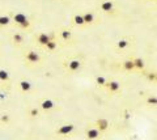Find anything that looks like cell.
<instances>
[{
    "mask_svg": "<svg viewBox=\"0 0 157 140\" xmlns=\"http://www.w3.org/2000/svg\"><path fill=\"white\" fill-rule=\"evenodd\" d=\"M13 18H14V21H16L18 25L22 26V28H28V26H29V21H28V18H26V16H24V14L16 13Z\"/></svg>",
    "mask_w": 157,
    "mask_h": 140,
    "instance_id": "obj_1",
    "label": "cell"
},
{
    "mask_svg": "<svg viewBox=\"0 0 157 140\" xmlns=\"http://www.w3.org/2000/svg\"><path fill=\"white\" fill-rule=\"evenodd\" d=\"M72 131H73V126H72V124H67V126L60 127V128L58 130V134L59 135H67Z\"/></svg>",
    "mask_w": 157,
    "mask_h": 140,
    "instance_id": "obj_2",
    "label": "cell"
},
{
    "mask_svg": "<svg viewBox=\"0 0 157 140\" xmlns=\"http://www.w3.org/2000/svg\"><path fill=\"white\" fill-rule=\"evenodd\" d=\"M26 59H28L29 62H31V63H37L38 60H39V56L37 55V52L30 51L28 55H26Z\"/></svg>",
    "mask_w": 157,
    "mask_h": 140,
    "instance_id": "obj_3",
    "label": "cell"
},
{
    "mask_svg": "<svg viewBox=\"0 0 157 140\" xmlns=\"http://www.w3.org/2000/svg\"><path fill=\"white\" fill-rule=\"evenodd\" d=\"M86 135H88L89 139H97V137L100 136V131L96 130V128H90V130H88Z\"/></svg>",
    "mask_w": 157,
    "mask_h": 140,
    "instance_id": "obj_4",
    "label": "cell"
},
{
    "mask_svg": "<svg viewBox=\"0 0 157 140\" xmlns=\"http://www.w3.org/2000/svg\"><path fill=\"white\" fill-rule=\"evenodd\" d=\"M50 41L49 35L45 34V33H42V34H39V37H38V42L41 43V45H46V43Z\"/></svg>",
    "mask_w": 157,
    "mask_h": 140,
    "instance_id": "obj_5",
    "label": "cell"
},
{
    "mask_svg": "<svg viewBox=\"0 0 157 140\" xmlns=\"http://www.w3.org/2000/svg\"><path fill=\"white\" fill-rule=\"evenodd\" d=\"M101 9L105 11V12L111 11V9H113V3H111V1H105V3L101 4Z\"/></svg>",
    "mask_w": 157,
    "mask_h": 140,
    "instance_id": "obj_6",
    "label": "cell"
},
{
    "mask_svg": "<svg viewBox=\"0 0 157 140\" xmlns=\"http://www.w3.org/2000/svg\"><path fill=\"white\" fill-rule=\"evenodd\" d=\"M79 67H80V62L79 60H72L69 63V69L71 71H76V69H79Z\"/></svg>",
    "mask_w": 157,
    "mask_h": 140,
    "instance_id": "obj_7",
    "label": "cell"
},
{
    "mask_svg": "<svg viewBox=\"0 0 157 140\" xmlns=\"http://www.w3.org/2000/svg\"><path fill=\"white\" fill-rule=\"evenodd\" d=\"M97 124H98V127H100L101 131H103V130L107 128V120L106 119H100L97 122Z\"/></svg>",
    "mask_w": 157,
    "mask_h": 140,
    "instance_id": "obj_8",
    "label": "cell"
},
{
    "mask_svg": "<svg viewBox=\"0 0 157 140\" xmlns=\"http://www.w3.org/2000/svg\"><path fill=\"white\" fill-rule=\"evenodd\" d=\"M83 18H84V22H93V20H94V17H93V14L92 13H86V14H84L83 16Z\"/></svg>",
    "mask_w": 157,
    "mask_h": 140,
    "instance_id": "obj_9",
    "label": "cell"
},
{
    "mask_svg": "<svg viewBox=\"0 0 157 140\" xmlns=\"http://www.w3.org/2000/svg\"><path fill=\"white\" fill-rule=\"evenodd\" d=\"M109 89H110L111 92L118 90V89H119V84H118L117 81H111V83L109 84Z\"/></svg>",
    "mask_w": 157,
    "mask_h": 140,
    "instance_id": "obj_10",
    "label": "cell"
},
{
    "mask_svg": "<svg viewBox=\"0 0 157 140\" xmlns=\"http://www.w3.org/2000/svg\"><path fill=\"white\" fill-rule=\"evenodd\" d=\"M42 107L45 109H51V107H54V102H52V101H43V103H42Z\"/></svg>",
    "mask_w": 157,
    "mask_h": 140,
    "instance_id": "obj_11",
    "label": "cell"
},
{
    "mask_svg": "<svg viewBox=\"0 0 157 140\" xmlns=\"http://www.w3.org/2000/svg\"><path fill=\"white\" fill-rule=\"evenodd\" d=\"M21 88H22L24 92H29L30 90V84L28 81H21Z\"/></svg>",
    "mask_w": 157,
    "mask_h": 140,
    "instance_id": "obj_12",
    "label": "cell"
},
{
    "mask_svg": "<svg viewBox=\"0 0 157 140\" xmlns=\"http://www.w3.org/2000/svg\"><path fill=\"white\" fill-rule=\"evenodd\" d=\"M9 79L8 73H7L5 71H0V80H3V81H7Z\"/></svg>",
    "mask_w": 157,
    "mask_h": 140,
    "instance_id": "obj_13",
    "label": "cell"
},
{
    "mask_svg": "<svg viewBox=\"0 0 157 140\" xmlns=\"http://www.w3.org/2000/svg\"><path fill=\"white\" fill-rule=\"evenodd\" d=\"M123 66H124V68L126 69H132L134 68V62H130V60H127V62H124V64H123Z\"/></svg>",
    "mask_w": 157,
    "mask_h": 140,
    "instance_id": "obj_14",
    "label": "cell"
},
{
    "mask_svg": "<svg viewBox=\"0 0 157 140\" xmlns=\"http://www.w3.org/2000/svg\"><path fill=\"white\" fill-rule=\"evenodd\" d=\"M75 22L76 24H79V25H83L84 24V18H83V16H75Z\"/></svg>",
    "mask_w": 157,
    "mask_h": 140,
    "instance_id": "obj_15",
    "label": "cell"
},
{
    "mask_svg": "<svg viewBox=\"0 0 157 140\" xmlns=\"http://www.w3.org/2000/svg\"><path fill=\"white\" fill-rule=\"evenodd\" d=\"M46 47H47L49 50H54L55 47H56V43L52 42V41H49V42L46 43Z\"/></svg>",
    "mask_w": 157,
    "mask_h": 140,
    "instance_id": "obj_16",
    "label": "cell"
},
{
    "mask_svg": "<svg viewBox=\"0 0 157 140\" xmlns=\"http://www.w3.org/2000/svg\"><path fill=\"white\" fill-rule=\"evenodd\" d=\"M8 22H9V17H7V16H1L0 17V25H7Z\"/></svg>",
    "mask_w": 157,
    "mask_h": 140,
    "instance_id": "obj_17",
    "label": "cell"
},
{
    "mask_svg": "<svg viewBox=\"0 0 157 140\" xmlns=\"http://www.w3.org/2000/svg\"><path fill=\"white\" fill-rule=\"evenodd\" d=\"M134 66H136V67H139V68H143L144 67V63H143V60H140V59H136L134 62Z\"/></svg>",
    "mask_w": 157,
    "mask_h": 140,
    "instance_id": "obj_18",
    "label": "cell"
},
{
    "mask_svg": "<svg viewBox=\"0 0 157 140\" xmlns=\"http://www.w3.org/2000/svg\"><path fill=\"white\" fill-rule=\"evenodd\" d=\"M62 37H63V39H68V38L71 37V33L67 32V30H63V32H62Z\"/></svg>",
    "mask_w": 157,
    "mask_h": 140,
    "instance_id": "obj_19",
    "label": "cell"
},
{
    "mask_svg": "<svg viewBox=\"0 0 157 140\" xmlns=\"http://www.w3.org/2000/svg\"><path fill=\"white\" fill-rule=\"evenodd\" d=\"M13 39L16 41V42H17V43H21V42H22V37H21L20 34H16V35H14V37H13Z\"/></svg>",
    "mask_w": 157,
    "mask_h": 140,
    "instance_id": "obj_20",
    "label": "cell"
},
{
    "mask_svg": "<svg viewBox=\"0 0 157 140\" xmlns=\"http://www.w3.org/2000/svg\"><path fill=\"white\" fill-rule=\"evenodd\" d=\"M97 83L100 84V85H105V84H106V80L103 79V77H97Z\"/></svg>",
    "mask_w": 157,
    "mask_h": 140,
    "instance_id": "obj_21",
    "label": "cell"
},
{
    "mask_svg": "<svg viewBox=\"0 0 157 140\" xmlns=\"http://www.w3.org/2000/svg\"><path fill=\"white\" fill-rule=\"evenodd\" d=\"M118 46H119L120 49H124L126 46H127V41H120V42L118 43Z\"/></svg>",
    "mask_w": 157,
    "mask_h": 140,
    "instance_id": "obj_22",
    "label": "cell"
},
{
    "mask_svg": "<svg viewBox=\"0 0 157 140\" xmlns=\"http://www.w3.org/2000/svg\"><path fill=\"white\" fill-rule=\"evenodd\" d=\"M149 102H151V103H156V98H149Z\"/></svg>",
    "mask_w": 157,
    "mask_h": 140,
    "instance_id": "obj_23",
    "label": "cell"
}]
</instances>
